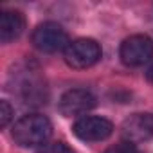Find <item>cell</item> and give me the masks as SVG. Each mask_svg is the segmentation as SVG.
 Returning <instances> with one entry per match:
<instances>
[{"label":"cell","instance_id":"6da1fadb","mask_svg":"<svg viewBox=\"0 0 153 153\" xmlns=\"http://www.w3.org/2000/svg\"><path fill=\"white\" fill-rule=\"evenodd\" d=\"M52 135L51 121L42 114H29L20 117L13 126V139L24 148H34L47 144Z\"/></svg>","mask_w":153,"mask_h":153},{"label":"cell","instance_id":"7a4b0ae2","mask_svg":"<svg viewBox=\"0 0 153 153\" xmlns=\"http://www.w3.org/2000/svg\"><path fill=\"white\" fill-rule=\"evenodd\" d=\"M31 42L38 51H42L45 54H54V52H59V51L65 52V49L70 43L67 31L56 22L40 24L31 34Z\"/></svg>","mask_w":153,"mask_h":153},{"label":"cell","instance_id":"3957f363","mask_svg":"<svg viewBox=\"0 0 153 153\" xmlns=\"http://www.w3.org/2000/svg\"><path fill=\"white\" fill-rule=\"evenodd\" d=\"M63 56H65V63L72 68H90L101 59L103 51L96 40L78 38L68 43Z\"/></svg>","mask_w":153,"mask_h":153},{"label":"cell","instance_id":"277c9868","mask_svg":"<svg viewBox=\"0 0 153 153\" xmlns=\"http://www.w3.org/2000/svg\"><path fill=\"white\" fill-rule=\"evenodd\" d=\"M119 56L126 67H140L153 58V40L148 34H131L121 43Z\"/></svg>","mask_w":153,"mask_h":153},{"label":"cell","instance_id":"5b68a950","mask_svg":"<svg viewBox=\"0 0 153 153\" xmlns=\"http://www.w3.org/2000/svg\"><path fill=\"white\" fill-rule=\"evenodd\" d=\"M74 135L85 142H99L112 135L114 124L106 117L99 115H83L74 123Z\"/></svg>","mask_w":153,"mask_h":153},{"label":"cell","instance_id":"8992f818","mask_svg":"<svg viewBox=\"0 0 153 153\" xmlns=\"http://www.w3.org/2000/svg\"><path fill=\"white\" fill-rule=\"evenodd\" d=\"M96 106V96L85 88H72L67 90L59 99V112L65 117H78L90 112Z\"/></svg>","mask_w":153,"mask_h":153},{"label":"cell","instance_id":"52a82bcc","mask_svg":"<svg viewBox=\"0 0 153 153\" xmlns=\"http://www.w3.org/2000/svg\"><path fill=\"white\" fill-rule=\"evenodd\" d=\"M121 135L130 144H139L153 139V114H133L124 119Z\"/></svg>","mask_w":153,"mask_h":153},{"label":"cell","instance_id":"ba28073f","mask_svg":"<svg viewBox=\"0 0 153 153\" xmlns=\"http://www.w3.org/2000/svg\"><path fill=\"white\" fill-rule=\"evenodd\" d=\"M25 29V18L20 11L6 9L0 13V42L9 43L16 40Z\"/></svg>","mask_w":153,"mask_h":153},{"label":"cell","instance_id":"9c48e42d","mask_svg":"<svg viewBox=\"0 0 153 153\" xmlns=\"http://www.w3.org/2000/svg\"><path fill=\"white\" fill-rule=\"evenodd\" d=\"M38 153H74V151L65 142H47L38 149Z\"/></svg>","mask_w":153,"mask_h":153},{"label":"cell","instance_id":"30bf717a","mask_svg":"<svg viewBox=\"0 0 153 153\" xmlns=\"http://www.w3.org/2000/svg\"><path fill=\"white\" fill-rule=\"evenodd\" d=\"M13 114H15V110L9 105V101H6V99L0 101V126L6 128L9 124V121L13 119Z\"/></svg>","mask_w":153,"mask_h":153},{"label":"cell","instance_id":"8fae6325","mask_svg":"<svg viewBox=\"0 0 153 153\" xmlns=\"http://www.w3.org/2000/svg\"><path fill=\"white\" fill-rule=\"evenodd\" d=\"M105 153H140V151L135 148V144H130V142L123 140V142H119V144L110 146Z\"/></svg>","mask_w":153,"mask_h":153},{"label":"cell","instance_id":"7c38bea8","mask_svg":"<svg viewBox=\"0 0 153 153\" xmlns=\"http://www.w3.org/2000/svg\"><path fill=\"white\" fill-rule=\"evenodd\" d=\"M146 78H148V81L153 83V63L149 65V68H148V72H146Z\"/></svg>","mask_w":153,"mask_h":153}]
</instances>
